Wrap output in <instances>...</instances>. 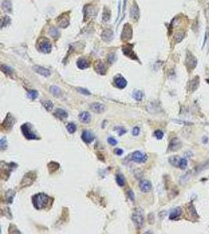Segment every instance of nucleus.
<instances>
[{
  "label": "nucleus",
  "instance_id": "a19ab883",
  "mask_svg": "<svg viewBox=\"0 0 209 234\" xmlns=\"http://www.w3.org/2000/svg\"><path fill=\"white\" fill-rule=\"evenodd\" d=\"M154 135H155V137H156L157 139L161 140L163 138V137H164V133L162 132L161 130H160V129H158V130H156V131L154 132Z\"/></svg>",
  "mask_w": 209,
  "mask_h": 234
},
{
  "label": "nucleus",
  "instance_id": "b1692460",
  "mask_svg": "<svg viewBox=\"0 0 209 234\" xmlns=\"http://www.w3.org/2000/svg\"><path fill=\"white\" fill-rule=\"evenodd\" d=\"M131 17L136 20H138L139 17V10L138 6L136 4L131 9Z\"/></svg>",
  "mask_w": 209,
  "mask_h": 234
},
{
  "label": "nucleus",
  "instance_id": "9b49d317",
  "mask_svg": "<svg viewBox=\"0 0 209 234\" xmlns=\"http://www.w3.org/2000/svg\"><path fill=\"white\" fill-rule=\"evenodd\" d=\"M90 109L92 111H93L96 113H102L105 111V105L99 103V102H94L90 105Z\"/></svg>",
  "mask_w": 209,
  "mask_h": 234
},
{
  "label": "nucleus",
  "instance_id": "aec40b11",
  "mask_svg": "<svg viewBox=\"0 0 209 234\" xmlns=\"http://www.w3.org/2000/svg\"><path fill=\"white\" fill-rule=\"evenodd\" d=\"M14 196H15V191L13 190H8L6 193V201L9 204H11L13 202Z\"/></svg>",
  "mask_w": 209,
  "mask_h": 234
},
{
  "label": "nucleus",
  "instance_id": "c9c22d12",
  "mask_svg": "<svg viewBox=\"0 0 209 234\" xmlns=\"http://www.w3.org/2000/svg\"><path fill=\"white\" fill-rule=\"evenodd\" d=\"M43 105H44V107L46 109L47 111H51V110L53 109V102H50V101H45V102L43 103Z\"/></svg>",
  "mask_w": 209,
  "mask_h": 234
},
{
  "label": "nucleus",
  "instance_id": "f03ea898",
  "mask_svg": "<svg viewBox=\"0 0 209 234\" xmlns=\"http://www.w3.org/2000/svg\"><path fill=\"white\" fill-rule=\"evenodd\" d=\"M21 131L26 139L38 140L39 139L37 135L32 130V127L29 123H24L21 126Z\"/></svg>",
  "mask_w": 209,
  "mask_h": 234
},
{
  "label": "nucleus",
  "instance_id": "6e6552de",
  "mask_svg": "<svg viewBox=\"0 0 209 234\" xmlns=\"http://www.w3.org/2000/svg\"><path fill=\"white\" fill-rule=\"evenodd\" d=\"M82 139L86 144H90L95 140V136L89 130H84L82 134Z\"/></svg>",
  "mask_w": 209,
  "mask_h": 234
},
{
  "label": "nucleus",
  "instance_id": "72a5a7b5",
  "mask_svg": "<svg viewBox=\"0 0 209 234\" xmlns=\"http://www.w3.org/2000/svg\"><path fill=\"white\" fill-rule=\"evenodd\" d=\"M49 35L53 38H57L60 36V32L56 28H53L49 30Z\"/></svg>",
  "mask_w": 209,
  "mask_h": 234
},
{
  "label": "nucleus",
  "instance_id": "20e7f679",
  "mask_svg": "<svg viewBox=\"0 0 209 234\" xmlns=\"http://www.w3.org/2000/svg\"><path fill=\"white\" fill-rule=\"evenodd\" d=\"M36 179V173L35 172H29L24 177L20 183V187H27L32 184Z\"/></svg>",
  "mask_w": 209,
  "mask_h": 234
},
{
  "label": "nucleus",
  "instance_id": "6ab92c4d",
  "mask_svg": "<svg viewBox=\"0 0 209 234\" xmlns=\"http://www.w3.org/2000/svg\"><path fill=\"white\" fill-rule=\"evenodd\" d=\"M187 64L188 66V67L194 69L196 66V60L195 57H194L193 55L189 54V55H187Z\"/></svg>",
  "mask_w": 209,
  "mask_h": 234
},
{
  "label": "nucleus",
  "instance_id": "a18cd8bd",
  "mask_svg": "<svg viewBox=\"0 0 209 234\" xmlns=\"http://www.w3.org/2000/svg\"><path fill=\"white\" fill-rule=\"evenodd\" d=\"M183 39V34H177L176 35V42H180Z\"/></svg>",
  "mask_w": 209,
  "mask_h": 234
},
{
  "label": "nucleus",
  "instance_id": "cd10ccee",
  "mask_svg": "<svg viewBox=\"0 0 209 234\" xmlns=\"http://www.w3.org/2000/svg\"><path fill=\"white\" fill-rule=\"evenodd\" d=\"M3 9L7 12H12V6H11V3L9 0H4L3 2Z\"/></svg>",
  "mask_w": 209,
  "mask_h": 234
},
{
  "label": "nucleus",
  "instance_id": "c03bdc74",
  "mask_svg": "<svg viewBox=\"0 0 209 234\" xmlns=\"http://www.w3.org/2000/svg\"><path fill=\"white\" fill-rule=\"evenodd\" d=\"M107 60H108V62H110V63H113V62L116 60L115 55H114V54H111V55H109L108 58H107Z\"/></svg>",
  "mask_w": 209,
  "mask_h": 234
},
{
  "label": "nucleus",
  "instance_id": "0eeeda50",
  "mask_svg": "<svg viewBox=\"0 0 209 234\" xmlns=\"http://www.w3.org/2000/svg\"><path fill=\"white\" fill-rule=\"evenodd\" d=\"M38 48L40 50L42 53H50L51 48H52V45H51L50 42L46 39H44L41 42H39L38 45Z\"/></svg>",
  "mask_w": 209,
  "mask_h": 234
},
{
  "label": "nucleus",
  "instance_id": "e433bc0d",
  "mask_svg": "<svg viewBox=\"0 0 209 234\" xmlns=\"http://www.w3.org/2000/svg\"><path fill=\"white\" fill-rule=\"evenodd\" d=\"M68 24H69V22H68V18L63 17V20H61V19L59 20V24H60L61 28H66L68 25Z\"/></svg>",
  "mask_w": 209,
  "mask_h": 234
},
{
  "label": "nucleus",
  "instance_id": "ea45409f",
  "mask_svg": "<svg viewBox=\"0 0 209 234\" xmlns=\"http://www.w3.org/2000/svg\"><path fill=\"white\" fill-rule=\"evenodd\" d=\"M78 91L79 93H81V94H82V95H90V92L88 91V90L86 89V88H83V87H78Z\"/></svg>",
  "mask_w": 209,
  "mask_h": 234
},
{
  "label": "nucleus",
  "instance_id": "de8ad7c7",
  "mask_svg": "<svg viewBox=\"0 0 209 234\" xmlns=\"http://www.w3.org/2000/svg\"><path fill=\"white\" fill-rule=\"evenodd\" d=\"M128 197H129V199L131 200V201H134V199H135V196H134L133 192L132 191V190L128 191Z\"/></svg>",
  "mask_w": 209,
  "mask_h": 234
},
{
  "label": "nucleus",
  "instance_id": "39448f33",
  "mask_svg": "<svg viewBox=\"0 0 209 234\" xmlns=\"http://www.w3.org/2000/svg\"><path fill=\"white\" fill-rule=\"evenodd\" d=\"M132 219L133 221L134 224L136 225V226L137 228H141L144 225V217L143 215V213L139 210H136L134 212L132 216Z\"/></svg>",
  "mask_w": 209,
  "mask_h": 234
},
{
  "label": "nucleus",
  "instance_id": "5701e85b",
  "mask_svg": "<svg viewBox=\"0 0 209 234\" xmlns=\"http://www.w3.org/2000/svg\"><path fill=\"white\" fill-rule=\"evenodd\" d=\"M77 66L81 70H85L86 68H88L89 66V64L87 60H86L85 59H80V60H78L77 62Z\"/></svg>",
  "mask_w": 209,
  "mask_h": 234
},
{
  "label": "nucleus",
  "instance_id": "58836bf2",
  "mask_svg": "<svg viewBox=\"0 0 209 234\" xmlns=\"http://www.w3.org/2000/svg\"><path fill=\"white\" fill-rule=\"evenodd\" d=\"M116 130H117V132H118V134L119 135V136H122L123 134H125L127 131H126V129L124 128V127H116Z\"/></svg>",
  "mask_w": 209,
  "mask_h": 234
},
{
  "label": "nucleus",
  "instance_id": "f704fd0d",
  "mask_svg": "<svg viewBox=\"0 0 209 234\" xmlns=\"http://www.w3.org/2000/svg\"><path fill=\"white\" fill-rule=\"evenodd\" d=\"M0 147L3 151H4L7 147V141L5 137H2L0 140Z\"/></svg>",
  "mask_w": 209,
  "mask_h": 234
},
{
  "label": "nucleus",
  "instance_id": "f3484780",
  "mask_svg": "<svg viewBox=\"0 0 209 234\" xmlns=\"http://www.w3.org/2000/svg\"><path fill=\"white\" fill-rule=\"evenodd\" d=\"M113 35H114L113 31L111 30H110V29H107V30H104L103 32V34H102V38H103V40L104 41V42H111V41L112 40Z\"/></svg>",
  "mask_w": 209,
  "mask_h": 234
},
{
  "label": "nucleus",
  "instance_id": "4be33fe9",
  "mask_svg": "<svg viewBox=\"0 0 209 234\" xmlns=\"http://www.w3.org/2000/svg\"><path fill=\"white\" fill-rule=\"evenodd\" d=\"M182 214V210L180 208H176L174 210H172L171 212V214L169 215V219H178Z\"/></svg>",
  "mask_w": 209,
  "mask_h": 234
},
{
  "label": "nucleus",
  "instance_id": "a878e982",
  "mask_svg": "<svg viewBox=\"0 0 209 234\" xmlns=\"http://www.w3.org/2000/svg\"><path fill=\"white\" fill-rule=\"evenodd\" d=\"M48 167L49 170V172H50V173H53V172H55V171H56V170L59 169L60 165L58 164L57 162H51L48 164Z\"/></svg>",
  "mask_w": 209,
  "mask_h": 234
},
{
  "label": "nucleus",
  "instance_id": "ddd939ff",
  "mask_svg": "<svg viewBox=\"0 0 209 234\" xmlns=\"http://www.w3.org/2000/svg\"><path fill=\"white\" fill-rule=\"evenodd\" d=\"M180 147H181V142L178 138H173L170 141L169 150H170L171 152H175V151L179 149Z\"/></svg>",
  "mask_w": 209,
  "mask_h": 234
},
{
  "label": "nucleus",
  "instance_id": "f257e3e1",
  "mask_svg": "<svg viewBox=\"0 0 209 234\" xmlns=\"http://www.w3.org/2000/svg\"><path fill=\"white\" fill-rule=\"evenodd\" d=\"M32 200L33 206L36 209L41 210L45 208V207L48 206L50 202V197L44 193H39V194H35L31 198Z\"/></svg>",
  "mask_w": 209,
  "mask_h": 234
},
{
  "label": "nucleus",
  "instance_id": "7c9ffc66",
  "mask_svg": "<svg viewBox=\"0 0 209 234\" xmlns=\"http://www.w3.org/2000/svg\"><path fill=\"white\" fill-rule=\"evenodd\" d=\"M133 98L136 101H141L143 99V97H144V93L142 92L141 91H135L133 92V95H132Z\"/></svg>",
  "mask_w": 209,
  "mask_h": 234
},
{
  "label": "nucleus",
  "instance_id": "c756f323",
  "mask_svg": "<svg viewBox=\"0 0 209 234\" xmlns=\"http://www.w3.org/2000/svg\"><path fill=\"white\" fill-rule=\"evenodd\" d=\"M1 70H2L4 73H6V74L7 75H11L13 72V70H12V68L10 67V66H8L6 65H2V66H1Z\"/></svg>",
  "mask_w": 209,
  "mask_h": 234
},
{
  "label": "nucleus",
  "instance_id": "4c0bfd02",
  "mask_svg": "<svg viewBox=\"0 0 209 234\" xmlns=\"http://www.w3.org/2000/svg\"><path fill=\"white\" fill-rule=\"evenodd\" d=\"M111 17V13H110V11L108 10H104V12H103V19L104 21H108L109 19Z\"/></svg>",
  "mask_w": 209,
  "mask_h": 234
},
{
  "label": "nucleus",
  "instance_id": "a211bd4d",
  "mask_svg": "<svg viewBox=\"0 0 209 234\" xmlns=\"http://www.w3.org/2000/svg\"><path fill=\"white\" fill-rule=\"evenodd\" d=\"M54 116L59 118L60 120H65L68 118V114L65 110L62 109H57L54 112Z\"/></svg>",
  "mask_w": 209,
  "mask_h": 234
},
{
  "label": "nucleus",
  "instance_id": "49530a36",
  "mask_svg": "<svg viewBox=\"0 0 209 234\" xmlns=\"http://www.w3.org/2000/svg\"><path fill=\"white\" fill-rule=\"evenodd\" d=\"M132 133V135H133V136H138V135L139 134V128L138 127H134Z\"/></svg>",
  "mask_w": 209,
  "mask_h": 234
},
{
  "label": "nucleus",
  "instance_id": "c85d7f7f",
  "mask_svg": "<svg viewBox=\"0 0 209 234\" xmlns=\"http://www.w3.org/2000/svg\"><path fill=\"white\" fill-rule=\"evenodd\" d=\"M49 91L52 93V95L56 96V97H59L61 95V90L60 89V87H56V86H52V87H50Z\"/></svg>",
  "mask_w": 209,
  "mask_h": 234
},
{
  "label": "nucleus",
  "instance_id": "2eb2a0df",
  "mask_svg": "<svg viewBox=\"0 0 209 234\" xmlns=\"http://www.w3.org/2000/svg\"><path fill=\"white\" fill-rule=\"evenodd\" d=\"M79 120L81 122L83 123H88L91 121V115L89 112H82L78 116Z\"/></svg>",
  "mask_w": 209,
  "mask_h": 234
},
{
  "label": "nucleus",
  "instance_id": "2f4dec72",
  "mask_svg": "<svg viewBox=\"0 0 209 234\" xmlns=\"http://www.w3.org/2000/svg\"><path fill=\"white\" fill-rule=\"evenodd\" d=\"M38 95V91L36 90H31L28 92V97L31 100H35L37 98Z\"/></svg>",
  "mask_w": 209,
  "mask_h": 234
},
{
  "label": "nucleus",
  "instance_id": "bb28decb",
  "mask_svg": "<svg viewBox=\"0 0 209 234\" xmlns=\"http://www.w3.org/2000/svg\"><path fill=\"white\" fill-rule=\"evenodd\" d=\"M187 160L183 158H179L178 163H177V167H179L182 170H185L187 167Z\"/></svg>",
  "mask_w": 209,
  "mask_h": 234
},
{
  "label": "nucleus",
  "instance_id": "423d86ee",
  "mask_svg": "<svg viewBox=\"0 0 209 234\" xmlns=\"http://www.w3.org/2000/svg\"><path fill=\"white\" fill-rule=\"evenodd\" d=\"M15 123V120L13 118L10 113H8L6 119L2 123V127L3 128L6 129V130H9V129H12V127H13V125Z\"/></svg>",
  "mask_w": 209,
  "mask_h": 234
},
{
  "label": "nucleus",
  "instance_id": "4468645a",
  "mask_svg": "<svg viewBox=\"0 0 209 234\" xmlns=\"http://www.w3.org/2000/svg\"><path fill=\"white\" fill-rule=\"evenodd\" d=\"M34 70L36 71V73H38V74L42 75V76H44V77H49L50 76L51 73L50 71L46 69V68H44L42 66H35L33 67Z\"/></svg>",
  "mask_w": 209,
  "mask_h": 234
},
{
  "label": "nucleus",
  "instance_id": "9d476101",
  "mask_svg": "<svg viewBox=\"0 0 209 234\" xmlns=\"http://www.w3.org/2000/svg\"><path fill=\"white\" fill-rule=\"evenodd\" d=\"M114 85L118 88L123 89V88H125L127 86V80L122 76L119 75V76H118L114 79Z\"/></svg>",
  "mask_w": 209,
  "mask_h": 234
},
{
  "label": "nucleus",
  "instance_id": "dca6fc26",
  "mask_svg": "<svg viewBox=\"0 0 209 234\" xmlns=\"http://www.w3.org/2000/svg\"><path fill=\"white\" fill-rule=\"evenodd\" d=\"M123 53L124 54L128 56L130 59H132V60H138V58L136 57V55L134 53V52L132 51V48L130 46H126V47L123 48Z\"/></svg>",
  "mask_w": 209,
  "mask_h": 234
},
{
  "label": "nucleus",
  "instance_id": "7ed1b4c3",
  "mask_svg": "<svg viewBox=\"0 0 209 234\" xmlns=\"http://www.w3.org/2000/svg\"><path fill=\"white\" fill-rule=\"evenodd\" d=\"M129 159L136 163H144L147 160V155L146 153L139 152V151H136L130 154Z\"/></svg>",
  "mask_w": 209,
  "mask_h": 234
},
{
  "label": "nucleus",
  "instance_id": "37998d69",
  "mask_svg": "<svg viewBox=\"0 0 209 234\" xmlns=\"http://www.w3.org/2000/svg\"><path fill=\"white\" fill-rule=\"evenodd\" d=\"M107 141H108V143L110 144L111 145H116L117 144H118V141H116L114 137H108V139H107Z\"/></svg>",
  "mask_w": 209,
  "mask_h": 234
},
{
  "label": "nucleus",
  "instance_id": "79ce46f5",
  "mask_svg": "<svg viewBox=\"0 0 209 234\" xmlns=\"http://www.w3.org/2000/svg\"><path fill=\"white\" fill-rule=\"evenodd\" d=\"M10 22V19L9 17H5L2 20V28L5 27L6 25H8Z\"/></svg>",
  "mask_w": 209,
  "mask_h": 234
},
{
  "label": "nucleus",
  "instance_id": "1a4fd4ad",
  "mask_svg": "<svg viewBox=\"0 0 209 234\" xmlns=\"http://www.w3.org/2000/svg\"><path fill=\"white\" fill-rule=\"evenodd\" d=\"M132 29L129 26V24H126L124 27L121 37L123 40H129L132 38Z\"/></svg>",
  "mask_w": 209,
  "mask_h": 234
},
{
  "label": "nucleus",
  "instance_id": "393cba45",
  "mask_svg": "<svg viewBox=\"0 0 209 234\" xmlns=\"http://www.w3.org/2000/svg\"><path fill=\"white\" fill-rule=\"evenodd\" d=\"M116 182L119 187H124L125 185V178L122 174H118L116 177Z\"/></svg>",
  "mask_w": 209,
  "mask_h": 234
},
{
  "label": "nucleus",
  "instance_id": "473e14b6",
  "mask_svg": "<svg viewBox=\"0 0 209 234\" xmlns=\"http://www.w3.org/2000/svg\"><path fill=\"white\" fill-rule=\"evenodd\" d=\"M76 129H77L76 128V125L75 123H68L67 125V129H68V131L70 134H74L76 131Z\"/></svg>",
  "mask_w": 209,
  "mask_h": 234
},
{
  "label": "nucleus",
  "instance_id": "f8f14e48",
  "mask_svg": "<svg viewBox=\"0 0 209 234\" xmlns=\"http://www.w3.org/2000/svg\"><path fill=\"white\" fill-rule=\"evenodd\" d=\"M151 183L149 181V180L144 179V180H141L140 183H139V189H140V190L142 192H144V193H146V192L150 191L151 190Z\"/></svg>",
  "mask_w": 209,
  "mask_h": 234
},
{
  "label": "nucleus",
  "instance_id": "412c9836",
  "mask_svg": "<svg viewBox=\"0 0 209 234\" xmlns=\"http://www.w3.org/2000/svg\"><path fill=\"white\" fill-rule=\"evenodd\" d=\"M95 70L99 74L103 75L105 74V73H106V68H105L104 65L102 62H98L96 63V66H95Z\"/></svg>",
  "mask_w": 209,
  "mask_h": 234
},
{
  "label": "nucleus",
  "instance_id": "09e8293b",
  "mask_svg": "<svg viewBox=\"0 0 209 234\" xmlns=\"http://www.w3.org/2000/svg\"><path fill=\"white\" fill-rule=\"evenodd\" d=\"M114 153H115L118 156H121V154H123V150L121 149V148H117V149L114 150Z\"/></svg>",
  "mask_w": 209,
  "mask_h": 234
}]
</instances>
